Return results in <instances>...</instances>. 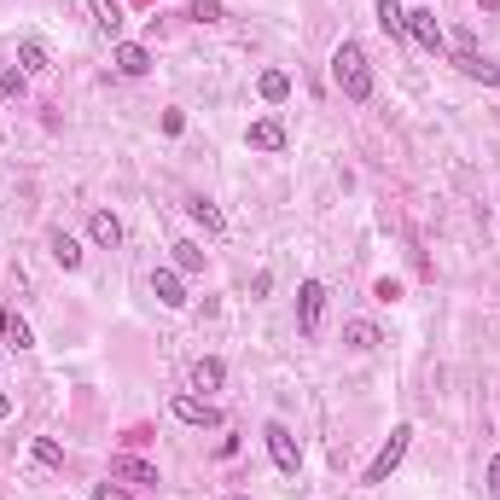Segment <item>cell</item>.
I'll use <instances>...</instances> for the list:
<instances>
[{
    "label": "cell",
    "instance_id": "cell-15",
    "mask_svg": "<svg viewBox=\"0 0 500 500\" xmlns=\"http://www.w3.org/2000/svg\"><path fill=\"white\" fill-rule=\"evenodd\" d=\"M227 384V367L215 361V355H198L193 361V390H222Z\"/></svg>",
    "mask_w": 500,
    "mask_h": 500
},
{
    "label": "cell",
    "instance_id": "cell-18",
    "mask_svg": "<svg viewBox=\"0 0 500 500\" xmlns=\"http://www.w3.org/2000/svg\"><path fill=\"white\" fill-rule=\"evenodd\" d=\"M186 215H193V222H198V227H204V233H227V215H222V210H215V204H210V198H193V204H186Z\"/></svg>",
    "mask_w": 500,
    "mask_h": 500
},
{
    "label": "cell",
    "instance_id": "cell-25",
    "mask_svg": "<svg viewBox=\"0 0 500 500\" xmlns=\"http://www.w3.org/2000/svg\"><path fill=\"white\" fill-rule=\"evenodd\" d=\"M186 18H198V24H215V18H222V0H193V12H186Z\"/></svg>",
    "mask_w": 500,
    "mask_h": 500
},
{
    "label": "cell",
    "instance_id": "cell-5",
    "mask_svg": "<svg viewBox=\"0 0 500 500\" xmlns=\"http://www.w3.org/2000/svg\"><path fill=\"white\" fill-rule=\"evenodd\" d=\"M454 65H460V76H472V82H483V88H500V65H489V58L472 47V36H460L454 41Z\"/></svg>",
    "mask_w": 500,
    "mask_h": 500
},
{
    "label": "cell",
    "instance_id": "cell-7",
    "mask_svg": "<svg viewBox=\"0 0 500 500\" xmlns=\"http://www.w3.org/2000/svg\"><path fill=\"white\" fill-rule=\"evenodd\" d=\"M408 36L425 47V53H448V36H443V24H436V12H408Z\"/></svg>",
    "mask_w": 500,
    "mask_h": 500
},
{
    "label": "cell",
    "instance_id": "cell-8",
    "mask_svg": "<svg viewBox=\"0 0 500 500\" xmlns=\"http://www.w3.org/2000/svg\"><path fill=\"white\" fill-rule=\"evenodd\" d=\"M245 146L250 151H286V129H279L274 117H262V122H250V129H245Z\"/></svg>",
    "mask_w": 500,
    "mask_h": 500
},
{
    "label": "cell",
    "instance_id": "cell-14",
    "mask_svg": "<svg viewBox=\"0 0 500 500\" xmlns=\"http://www.w3.org/2000/svg\"><path fill=\"white\" fill-rule=\"evenodd\" d=\"M47 245H53V262H58L65 274H76V268H82V245H76L65 227H53V239H47Z\"/></svg>",
    "mask_w": 500,
    "mask_h": 500
},
{
    "label": "cell",
    "instance_id": "cell-3",
    "mask_svg": "<svg viewBox=\"0 0 500 500\" xmlns=\"http://www.w3.org/2000/svg\"><path fill=\"white\" fill-rule=\"evenodd\" d=\"M408 443H413V425H396V431H390V443L379 448V454H372V465H367V477H361V483H390V472H396L401 454H408Z\"/></svg>",
    "mask_w": 500,
    "mask_h": 500
},
{
    "label": "cell",
    "instance_id": "cell-21",
    "mask_svg": "<svg viewBox=\"0 0 500 500\" xmlns=\"http://www.w3.org/2000/svg\"><path fill=\"white\" fill-rule=\"evenodd\" d=\"M379 24H384V36H408V12H401V0H379Z\"/></svg>",
    "mask_w": 500,
    "mask_h": 500
},
{
    "label": "cell",
    "instance_id": "cell-30",
    "mask_svg": "<svg viewBox=\"0 0 500 500\" xmlns=\"http://www.w3.org/2000/svg\"><path fill=\"white\" fill-rule=\"evenodd\" d=\"M227 500H245V495H227Z\"/></svg>",
    "mask_w": 500,
    "mask_h": 500
},
{
    "label": "cell",
    "instance_id": "cell-16",
    "mask_svg": "<svg viewBox=\"0 0 500 500\" xmlns=\"http://www.w3.org/2000/svg\"><path fill=\"white\" fill-rule=\"evenodd\" d=\"M93 24H99V36H122V0H88Z\"/></svg>",
    "mask_w": 500,
    "mask_h": 500
},
{
    "label": "cell",
    "instance_id": "cell-10",
    "mask_svg": "<svg viewBox=\"0 0 500 500\" xmlns=\"http://www.w3.org/2000/svg\"><path fill=\"white\" fill-rule=\"evenodd\" d=\"M111 65H117L122 76H146V70H151V53H146V47H140V41H117Z\"/></svg>",
    "mask_w": 500,
    "mask_h": 500
},
{
    "label": "cell",
    "instance_id": "cell-22",
    "mask_svg": "<svg viewBox=\"0 0 500 500\" xmlns=\"http://www.w3.org/2000/svg\"><path fill=\"white\" fill-rule=\"evenodd\" d=\"M169 250H175V268H181V274H198V268H204V250H198L193 239H181V245H169Z\"/></svg>",
    "mask_w": 500,
    "mask_h": 500
},
{
    "label": "cell",
    "instance_id": "cell-29",
    "mask_svg": "<svg viewBox=\"0 0 500 500\" xmlns=\"http://www.w3.org/2000/svg\"><path fill=\"white\" fill-rule=\"evenodd\" d=\"M477 6H483V12H495V6H500V0H477Z\"/></svg>",
    "mask_w": 500,
    "mask_h": 500
},
{
    "label": "cell",
    "instance_id": "cell-17",
    "mask_svg": "<svg viewBox=\"0 0 500 500\" xmlns=\"http://www.w3.org/2000/svg\"><path fill=\"white\" fill-rule=\"evenodd\" d=\"M18 70H24V76H41V70H53V65H47V47H41L36 36H24V41H18Z\"/></svg>",
    "mask_w": 500,
    "mask_h": 500
},
{
    "label": "cell",
    "instance_id": "cell-1",
    "mask_svg": "<svg viewBox=\"0 0 500 500\" xmlns=\"http://www.w3.org/2000/svg\"><path fill=\"white\" fill-rule=\"evenodd\" d=\"M332 82L343 88V99H349V105H367L372 99V65H367L361 41H343L332 53Z\"/></svg>",
    "mask_w": 500,
    "mask_h": 500
},
{
    "label": "cell",
    "instance_id": "cell-12",
    "mask_svg": "<svg viewBox=\"0 0 500 500\" xmlns=\"http://www.w3.org/2000/svg\"><path fill=\"white\" fill-rule=\"evenodd\" d=\"M111 477L117 483H158V465H146L140 454H117L111 460Z\"/></svg>",
    "mask_w": 500,
    "mask_h": 500
},
{
    "label": "cell",
    "instance_id": "cell-20",
    "mask_svg": "<svg viewBox=\"0 0 500 500\" xmlns=\"http://www.w3.org/2000/svg\"><path fill=\"white\" fill-rule=\"evenodd\" d=\"M256 88H262V99H268V105H279V99L291 93V76H286V70H262Z\"/></svg>",
    "mask_w": 500,
    "mask_h": 500
},
{
    "label": "cell",
    "instance_id": "cell-28",
    "mask_svg": "<svg viewBox=\"0 0 500 500\" xmlns=\"http://www.w3.org/2000/svg\"><path fill=\"white\" fill-rule=\"evenodd\" d=\"M12 413V396H6V390H0V419H6Z\"/></svg>",
    "mask_w": 500,
    "mask_h": 500
},
{
    "label": "cell",
    "instance_id": "cell-2",
    "mask_svg": "<svg viewBox=\"0 0 500 500\" xmlns=\"http://www.w3.org/2000/svg\"><path fill=\"white\" fill-rule=\"evenodd\" d=\"M262 443H268V454H274V465H279L286 477H297V472H303V448H297L291 425H279V419H268V425H262Z\"/></svg>",
    "mask_w": 500,
    "mask_h": 500
},
{
    "label": "cell",
    "instance_id": "cell-27",
    "mask_svg": "<svg viewBox=\"0 0 500 500\" xmlns=\"http://www.w3.org/2000/svg\"><path fill=\"white\" fill-rule=\"evenodd\" d=\"M489 495H495V500H500V460H495V465H489Z\"/></svg>",
    "mask_w": 500,
    "mask_h": 500
},
{
    "label": "cell",
    "instance_id": "cell-6",
    "mask_svg": "<svg viewBox=\"0 0 500 500\" xmlns=\"http://www.w3.org/2000/svg\"><path fill=\"white\" fill-rule=\"evenodd\" d=\"M169 413H175L181 425H198V431L222 425V408H215V401H198V396H175V401H169Z\"/></svg>",
    "mask_w": 500,
    "mask_h": 500
},
{
    "label": "cell",
    "instance_id": "cell-23",
    "mask_svg": "<svg viewBox=\"0 0 500 500\" xmlns=\"http://www.w3.org/2000/svg\"><path fill=\"white\" fill-rule=\"evenodd\" d=\"M29 454H36V465H53V472L65 465V448H58L53 436H36V448H29Z\"/></svg>",
    "mask_w": 500,
    "mask_h": 500
},
{
    "label": "cell",
    "instance_id": "cell-19",
    "mask_svg": "<svg viewBox=\"0 0 500 500\" xmlns=\"http://www.w3.org/2000/svg\"><path fill=\"white\" fill-rule=\"evenodd\" d=\"M343 343H349V349H379V326H372V320H349V326H343Z\"/></svg>",
    "mask_w": 500,
    "mask_h": 500
},
{
    "label": "cell",
    "instance_id": "cell-26",
    "mask_svg": "<svg viewBox=\"0 0 500 500\" xmlns=\"http://www.w3.org/2000/svg\"><path fill=\"white\" fill-rule=\"evenodd\" d=\"M93 500H134V495H129V489H122V483H117V477H105V483H99V489H93Z\"/></svg>",
    "mask_w": 500,
    "mask_h": 500
},
{
    "label": "cell",
    "instance_id": "cell-4",
    "mask_svg": "<svg viewBox=\"0 0 500 500\" xmlns=\"http://www.w3.org/2000/svg\"><path fill=\"white\" fill-rule=\"evenodd\" d=\"M320 315H326V286L320 279H303L297 286V326H303V338L320 332Z\"/></svg>",
    "mask_w": 500,
    "mask_h": 500
},
{
    "label": "cell",
    "instance_id": "cell-9",
    "mask_svg": "<svg viewBox=\"0 0 500 500\" xmlns=\"http://www.w3.org/2000/svg\"><path fill=\"white\" fill-rule=\"evenodd\" d=\"M151 297L163 308H186V286H181V268H158L151 274Z\"/></svg>",
    "mask_w": 500,
    "mask_h": 500
},
{
    "label": "cell",
    "instance_id": "cell-11",
    "mask_svg": "<svg viewBox=\"0 0 500 500\" xmlns=\"http://www.w3.org/2000/svg\"><path fill=\"white\" fill-rule=\"evenodd\" d=\"M0 338H6V349H29L36 343V332H29V320L18 308H0Z\"/></svg>",
    "mask_w": 500,
    "mask_h": 500
},
{
    "label": "cell",
    "instance_id": "cell-24",
    "mask_svg": "<svg viewBox=\"0 0 500 500\" xmlns=\"http://www.w3.org/2000/svg\"><path fill=\"white\" fill-rule=\"evenodd\" d=\"M24 88H29L24 70H0V99H24Z\"/></svg>",
    "mask_w": 500,
    "mask_h": 500
},
{
    "label": "cell",
    "instance_id": "cell-13",
    "mask_svg": "<svg viewBox=\"0 0 500 500\" xmlns=\"http://www.w3.org/2000/svg\"><path fill=\"white\" fill-rule=\"evenodd\" d=\"M88 233H93V245H105V250L122 245V222H117L111 210H93V215H88Z\"/></svg>",
    "mask_w": 500,
    "mask_h": 500
}]
</instances>
